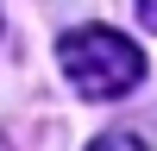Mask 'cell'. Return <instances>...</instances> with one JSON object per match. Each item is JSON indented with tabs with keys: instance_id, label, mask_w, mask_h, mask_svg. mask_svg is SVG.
<instances>
[{
	"instance_id": "1",
	"label": "cell",
	"mask_w": 157,
	"mask_h": 151,
	"mask_svg": "<svg viewBox=\"0 0 157 151\" xmlns=\"http://www.w3.org/2000/svg\"><path fill=\"white\" fill-rule=\"evenodd\" d=\"M57 69L82 101H120L145 82V50L113 25H75L57 38Z\"/></svg>"
},
{
	"instance_id": "2",
	"label": "cell",
	"mask_w": 157,
	"mask_h": 151,
	"mask_svg": "<svg viewBox=\"0 0 157 151\" xmlns=\"http://www.w3.org/2000/svg\"><path fill=\"white\" fill-rule=\"evenodd\" d=\"M88 151H145V138H138V132H126V126H107V132H94V138H88Z\"/></svg>"
},
{
	"instance_id": "3",
	"label": "cell",
	"mask_w": 157,
	"mask_h": 151,
	"mask_svg": "<svg viewBox=\"0 0 157 151\" xmlns=\"http://www.w3.org/2000/svg\"><path fill=\"white\" fill-rule=\"evenodd\" d=\"M138 25H151V32H157V0H138Z\"/></svg>"
},
{
	"instance_id": "4",
	"label": "cell",
	"mask_w": 157,
	"mask_h": 151,
	"mask_svg": "<svg viewBox=\"0 0 157 151\" xmlns=\"http://www.w3.org/2000/svg\"><path fill=\"white\" fill-rule=\"evenodd\" d=\"M0 151H13V145H6V138H0Z\"/></svg>"
}]
</instances>
